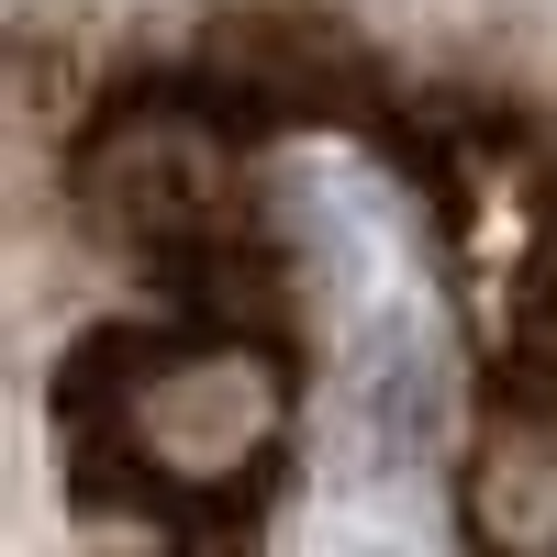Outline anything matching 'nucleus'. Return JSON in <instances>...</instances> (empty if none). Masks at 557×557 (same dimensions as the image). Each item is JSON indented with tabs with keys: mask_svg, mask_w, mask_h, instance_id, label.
I'll return each mask as SVG.
<instances>
[{
	"mask_svg": "<svg viewBox=\"0 0 557 557\" xmlns=\"http://www.w3.org/2000/svg\"><path fill=\"white\" fill-rule=\"evenodd\" d=\"M278 357L235 312H178L112 335L67 380V457L101 491H134L157 524H223L278 457Z\"/></svg>",
	"mask_w": 557,
	"mask_h": 557,
	"instance_id": "nucleus-1",
	"label": "nucleus"
},
{
	"mask_svg": "<svg viewBox=\"0 0 557 557\" xmlns=\"http://www.w3.org/2000/svg\"><path fill=\"white\" fill-rule=\"evenodd\" d=\"M101 223L146 257L178 312H235L246 323V278H257V201L235 178V134L223 112H123L89 157Z\"/></svg>",
	"mask_w": 557,
	"mask_h": 557,
	"instance_id": "nucleus-2",
	"label": "nucleus"
}]
</instances>
